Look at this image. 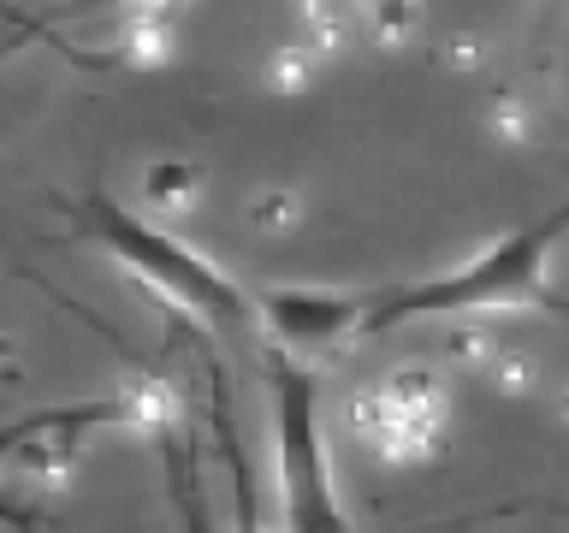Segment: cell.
Masks as SVG:
<instances>
[{
    "label": "cell",
    "instance_id": "cell-1",
    "mask_svg": "<svg viewBox=\"0 0 569 533\" xmlns=\"http://www.w3.org/2000/svg\"><path fill=\"white\" fill-rule=\"evenodd\" d=\"M563 225H569V208L546 213L540 225H522V231H510V238L487 243L475 261H462L439 279L368 291V338L386 332V326H403V320H421V314H469V309L569 314V296L546 284V255H551V243L563 238Z\"/></svg>",
    "mask_w": 569,
    "mask_h": 533
},
{
    "label": "cell",
    "instance_id": "cell-3",
    "mask_svg": "<svg viewBox=\"0 0 569 533\" xmlns=\"http://www.w3.org/2000/svg\"><path fill=\"white\" fill-rule=\"evenodd\" d=\"M273 444H279V510L284 533H356L332 497L327 451L315 421V380L273 355Z\"/></svg>",
    "mask_w": 569,
    "mask_h": 533
},
{
    "label": "cell",
    "instance_id": "cell-10",
    "mask_svg": "<svg viewBox=\"0 0 569 533\" xmlns=\"http://www.w3.org/2000/svg\"><path fill=\"white\" fill-rule=\"evenodd\" d=\"M249 220H256V231H284L297 220V195L284 190V184H273V190H261L256 202H249Z\"/></svg>",
    "mask_w": 569,
    "mask_h": 533
},
{
    "label": "cell",
    "instance_id": "cell-2",
    "mask_svg": "<svg viewBox=\"0 0 569 533\" xmlns=\"http://www.w3.org/2000/svg\"><path fill=\"white\" fill-rule=\"evenodd\" d=\"M83 220H89V238H96L124 273H137L154 296H167L172 309L196 314L202 326H243V320L261 309V302H249L238 291V279H226L208 255H196V249L178 243L172 231L142 225L137 213L113 208L107 195H96V202L83 208Z\"/></svg>",
    "mask_w": 569,
    "mask_h": 533
},
{
    "label": "cell",
    "instance_id": "cell-4",
    "mask_svg": "<svg viewBox=\"0 0 569 533\" xmlns=\"http://www.w3.org/2000/svg\"><path fill=\"white\" fill-rule=\"evenodd\" d=\"M451 421V391L433 368H391L386 380L362 385L345 409L350 439L391 469H416L439 451Z\"/></svg>",
    "mask_w": 569,
    "mask_h": 533
},
{
    "label": "cell",
    "instance_id": "cell-5",
    "mask_svg": "<svg viewBox=\"0 0 569 533\" xmlns=\"http://www.w3.org/2000/svg\"><path fill=\"white\" fill-rule=\"evenodd\" d=\"M261 314L291 350H350L368 338V291H267Z\"/></svg>",
    "mask_w": 569,
    "mask_h": 533
},
{
    "label": "cell",
    "instance_id": "cell-6",
    "mask_svg": "<svg viewBox=\"0 0 569 533\" xmlns=\"http://www.w3.org/2000/svg\"><path fill=\"white\" fill-rule=\"evenodd\" d=\"M107 421H124L119 391L101 403H71V409H53V415H30L7 433V462L18 474L42 480V486H60L71 474V462H78V451H83L89 426H107Z\"/></svg>",
    "mask_w": 569,
    "mask_h": 533
},
{
    "label": "cell",
    "instance_id": "cell-9",
    "mask_svg": "<svg viewBox=\"0 0 569 533\" xmlns=\"http://www.w3.org/2000/svg\"><path fill=\"white\" fill-rule=\"evenodd\" d=\"M315 71H320V53L309 42H284L273 53V83L284 89V95H302V89L315 83Z\"/></svg>",
    "mask_w": 569,
    "mask_h": 533
},
{
    "label": "cell",
    "instance_id": "cell-8",
    "mask_svg": "<svg viewBox=\"0 0 569 533\" xmlns=\"http://www.w3.org/2000/svg\"><path fill=\"white\" fill-rule=\"evenodd\" d=\"M196 190H202V172L184 167V160H154V167L142 172V195H149L160 213H184L196 202Z\"/></svg>",
    "mask_w": 569,
    "mask_h": 533
},
{
    "label": "cell",
    "instance_id": "cell-7",
    "mask_svg": "<svg viewBox=\"0 0 569 533\" xmlns=\"http://www.w3.org/2000/svg\"><path fill=\"white\" fill-rule=\"evenodd\" d=\"M124 60L131 66H154L172 53V7H137L124 12Z\"/></svg>",
    "mask_w": 569,
    "mask_h": 533
}]
</instances>
